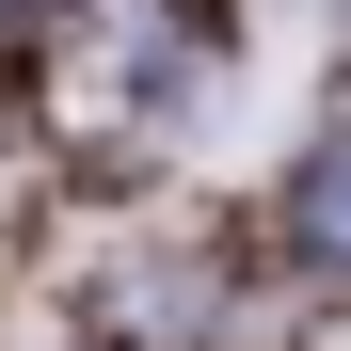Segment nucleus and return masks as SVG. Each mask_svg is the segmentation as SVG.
Returning <instances> with one entry per match:
<instances>
[{
    "instance_id": "f257e3e1",
    "label": "nucleus",
    "mask_w": 351,
    "mask_h": 351,
    "mask_svg": "<svg viewBox=\"0 0 351 351\" xmlns=\"http://www.w3.org/2000/svg\"><path fill=\"white\" fill-rule=\"evenodd\" d=\"M192 80V16L176 0H64V32L32 48V96L64 144H128L144 112H176Z\"/></svg>"
},
{
    "instance_id": "f03ea898",
    "label": "nucleus",
    "mask_w": 351,
    "mask_h": 351,
    "mask_svg": "<svg viewBox=\"0 0 351 351\" xmlns=\"http://www.w3.org/2000/svg\"><path fill=\"white\" fill-rule=\"evenodd\" d=\"M287 240H304L319 271H351V144H319L304 176H287Z\"/></svg>"
}]
</instances>
